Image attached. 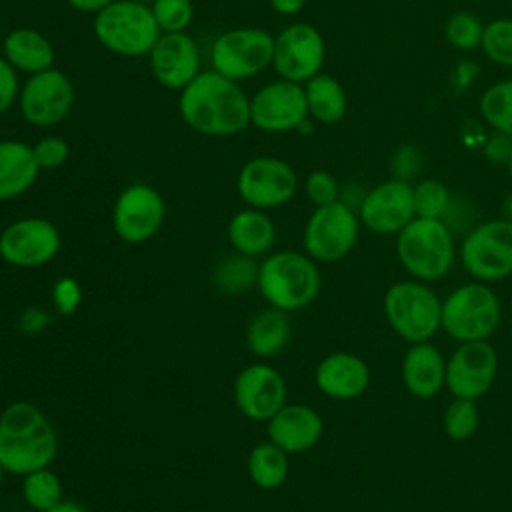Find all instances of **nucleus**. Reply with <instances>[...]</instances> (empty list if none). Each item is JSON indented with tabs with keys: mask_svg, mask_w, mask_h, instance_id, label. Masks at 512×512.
I'll return each mask as SVG.
<instances>
[{
	"mask_svg": "<svg viewBox=\"0 0 512 512\" xmlns=\"http://www.w3.org/2000/svg\"><path fill=\"white\" fill-rule=\"evenodd\" d=\"M178 112L184 124L202 136H236L250 126V96L240 82L216 70H202L180 90Z\"/></svg>",
	"mask_w": 512,
	"mask_h": 512,
	"instance_id": "obj_1",
	"label": "nucleus"
},
{
	"mask_svg": "<svg viewBox=\"0 0 512 512\" xmlns=\"http://www.w3.org/2000/svg\"><path fill=\"white\" fill-rule=\"evenodd\" d=\"M482 32H484L482 22L470 12L452 14L444 28L446 40L460 50H474L482 42Z\"/></svg>",
	"mask_w": 512,
	"mask_h": 512,
	"instance_id": "obj_36",
	"label": "nucleus"
},
{
	"mask_svg": "<svg viewBox=\"0 0 512 512\" xmlns=\"http://www.w3.org/2000/svg\"><path fill=\"white\" fill-rule=\"evenodd\" d=\"M22 496L36 512H48L62 502V482L50 468L28 472L22 482Z\"/></svg>",
	"mask_w": 512,
	"mask_h": 512,
	"instance_id": "obj_31",
	"label": "nucleus"
},
{
	"mask_svg": "<svg viewBox=\"0 0 512 512\" xmlns=\"http://www.w3.org/2000/svg\"><path fill=\"white\" fill-rule=\"evenodd\" d=\"M308 118L304 86L284 78L260 86L250 96V124L262 132L282 134L298 130Z\"/></svg>",
	"mask_w": 512,
	"mask_h": 512,
	"instance_id": "obj_15",
	"label": "nucleus"
},
{
	"mask_svg": "<svg viewBox=\"0 0 512 512\" xmlns=\"http://www.w3.org/2000/svg\"><path fill=\"white\" fill-rule=\"evenodd\" d=\"M318 390L334 400H352L370 384L368 364L350 352H334L320 360L314 374Z\"/></svg>",
	"mask_w": 512,
	"mask_h": 512,
	"instance_id": "obj_22",
	"label": "nucleus"
},
{
	"mask_svg": "<svg viewBox=\"0 0 512 512\" xmlns=\"http://www.w3.org/2000/svg\"><path fill=\"white\" fill-rule=\"evenodd\" d=\"M358 240V218L354 210L336 200L316 206L304 228V248L312 260L336 262L344 258Z\"/></svg>",
	"mask_w": 512,
	"mask_h": 512,
	"instance_id": "obj_13",
	"label": "nucleus"
},
{
	"mask_svg": "<svg viewBox=\"0 0 512 512\" xmlns=\"http://www.w3.org/2000/svg\"><path fill=\"white\" fill-rule=\"evenodd\" d=\"M134 2H140V4H148V6H150L154 0H134Z\"/></svg>",
	"mask_w": 512,
	"mask_h": 512,
	"instance_id": "obj_48",
	"label": "nucleus"
},
{
	"mask_svg": "<svg viewBox=\"0 0 512 512\" xmlns=\"http://www.w3.org/2000/svg\"><path fill=\"white\" fill-rule=\"evenodd\" d=\"M448 210V190L438 180H422L414 188V212L420 218H442Z\"/></svg>",
	"mask_w": 512,
	"mask_h": 512,
	"instance_id": "obj_37",
	"label": "nucleus"
},
{
	"mask_svg": "<svg viewBox=\"0 0 512 512\" xmlns=\"http://www.w3.org/2000/svg\"><path fill=\"white\" fill-rule=\"evenodd\" d=\"M400 264L420 280H438L454 264V242L440 218L414 216L396 240Z\"/></svg>",
	"mask_w": 512,
	"mask_h": 512,
	"instance_id": "obj_5",
	"label": "nucleus"
},
{
	"mask_svg": "<svg viewBox=\"0 0 512 512\" xmlns=\"http://www.w3.org/2000/svg\"><path fill=\"white\" fill-rule=\"evenodd\" d=\"M258 264L254 258L236 254L222 258L214 268V282L226 294H240L252 286H256Z\"/></svg>",
	"mask_w": 512,
	"mask_h": 512,
	"instance_id": "obj_30",
	"label": "nucleus"
},
{
	"mask_svg": "<svg viewBox=\"0 0 512 512\" xmlns=\"http://www.w3.org/2000/svg\"><path fill=\"white\" fill-rule=\"evenodd\" d=\"M268 2H270L272 10L282 14V16L298 14L304 8V4H306V0H268Z\"/></svg>",
	"mask_w": 512,
	"mask_h": 512,
	"instance_id": "obj_45",
	"label": "nucleus"
},
{
	"mask_svg": "<svg viewBox=\"0 0 512 512\" xmlns=\"http://www.w3.org/2000/svg\"><path fill=\"white\" fill-rule=\"evenodd\" d=\"M306 196L316 206H326L338 200V182L326 170H314L306 176L304 182Z\"/></svg>",
	"mask_w": 512,
	"mask_h": 512,
	"instance_id": "obj_39",
	"label": "nucleus"
},
{
	"mask_svg": "<svg viewBox=\"0 0 512 512\" xmlns=\"http://www.w3.org/2000/svg\"><path fill=\"white\" fill-rule=\"evenodd\" d=\"M0 44H2V42H0Z\"/></svg>",
	"mask_w": 512,
	"mask_h": 512,
	"instance_id": "obj_50",
	"label": "nucleus"
},
{
	"mask_svg": "<svg viewBox=\"0 0 512 512\" xmlns=\"http://www.w3.org/2000/svg\"><path fill=\"white\" fill-rule=\"evenodd\" d=\"M114 0H66V4L78 12H86V14H98L100 10H104L108 4H112Z\"/></svg>",
	"mask_w": 512,
	"mask_h": 512,
	"instance_id": "obj_44",
	"label": "nucleus"
},
{
	"mask_svg": "<svg viewBox=\"0 0 512 512\" xmlns=\"http://www.w3.org/2000/svg\"><path fill=\"white\" fill-rule=\"evenodd\" d=\"M82 302V286L72 276H62L52 286V304L58 314L70 316Z\"/></svg>",
	"mask_w": 512,
	"mask_h": 512,
	"instance_id": "obj_40",
	"label": "nucleus"
},
{
	"mask_svg": "<svg viewBox=\"0 0 512 512\" xmlns=\"http://www.w3.org/2000/svg\"><path fill=\"white\" fill-rule=\"evenodd\" d=\"M288 454L274 442L256 444L246 460L250 480L262 490H276L288 478Z\"/></svg>",
	"mask_w": 512,
	"mask_h": 512,
	"instance_id": "obj_29",
	"label": "nucleus"
},
{
	"mask_svg": "<svg viewBox=\"0 0 512 512\" xmlns=\"http://www.w3.org/2000/svg\"><path fill=\"white\" fill-rule=\"evenodd\" d=\"M60 232L54 222L26 216L10 222L0 232V258L14 268H38L60 250Z\"/></svg>",
	"mask_w": 512,
	"mask_h": 512,
	"instance_id": "obj_16",
	"label": "nucleus"
},
{
	"mask_svg": "<svg viewBox=\"0 0 512 512\" xmlns=\"http://www.w3.org/2000/svg\"><path fill=\"white\" fill-rule=\"evenodd\" d=\"M324 56V38L312 24L294 22L274 36L272 68L284 80L306 84L320 74Z\"/></svg>",
	"mask_w": 512,
	"mask_h": 512,
	"instance_id": "obj_14",
	"label": "nucleus"
},
{
	"mask_svg": "<svg viewBox=\"0 0 512 512\" xmlns=\"http://www.w3.org/2000/svg\"><path fill=\"white\" fill-rule=\"evenodd\" d=\"M166 218L162 194L146 184L134 182L122 188L112 206L114 234L126 244H142L158 234Z\"/></svg>",
	"mask_w": 512,
	"mask_h": 512,
	"instance_id": "obj_11",
	"label": "nucleus"
},
{
	"mask_svg": "<svg viewBox=\"0 0 512 512\" xmlns=\"http://www.w3.org/2000/svg\"><path fill=\"white\" fill-rule=\"evenodd\" d=\"M58 452L52 422L32 402L18 400L0 414V464L6 472L26 476L48 468Z\"/></svg>",
	"mask_w": 512,
	"mask_h": 512,
	"instance_id": "obj_2",
	"label": "nucleus"
},
{
	"mask_svg": "<svg viewBox=\"0 0 512 512\" xmlns=\"http://www.w3.org/2000/svg\"><path fill=\"white\" fill-rule=\"evenodd\" d=\"M150 10L160 32H186L194 18L192 0H154Z\"/></svg>",
	"mask_w": 512,
	"mask_h": 512,
	"instance_id": "obj_34",
	"label": "nucleus"
},
{
	"mask_svg": "<svg viewBox=\"0 0 512 512\" xmlns=\"http://www.w3.org/2000/svg\"><path fill=\"white\" fill-rule=\"evenodd\" d=\"M32 152H34V158H36L40 170H54V168H60L68 160L70 144L62 136L48 134L32 144Z\"/></svg>",
	"mask_w": 512,
	"mask_h": 512,
	"instance_id": "obj_38",
	"label": "nucleus"
},
{
	"mask_svg": "<svg viewBox=\"0 0 512 512\" xmlns=\"http://www.w3.org/2000/svg\"><path fill=\"white\" fill-rule=\"evenodd\" d=\"M362 224L376 234L400 232L414 216V188L400 178L388 180L364 194L360 204Z\"/></svg>",
	"mask_w": 512,
	"mask_h": 512,
	"instance_id": "obj_20",
	"label": "nucleus"
},
{
	"mask_svg": "<svg viewBox=\"0 0 512 512\" xmlns=\"http://www.w3.org/2000/svg\"><path fill=\"white\" fill-rule=\"evenodd\" d=\"M20 320H22V330L24 332H38V330H42L48 322H50V318L46 316V312L44 310H38V308H28V310H24L22 312V316H20Z\"/></svg>",
	"mask_w": 512,
	"mask_h": 512,
	"instance_id": "obj_43",
	"label": "nucleus"
},
{
	"mask_svg": "<svg viewBox=\"0 0 512 512\" xmlns=\"http://www.w3.org/2000/svg\"><path fill=\"white\" fill-rule=\"evenodd\" d=\"M384 314L392 330L404 340L428 342L440 328L442 302L426 284L396 282L384 296Z\"/></svg>",
	"mask_w": 512,
	"mask_h": 512,
	"instance_id": "obj_6",
	"label": "nucleus"
},
{
	"mask_svg": "<svg viewBox=\"0 0 512 512\" xmlns=\"http://www.w3.org/2000/svg\"><path fill=\"white\" fill-rule=\"evenodd\" d=\"M148 60L154 80L176 92L202 72L198 42L188 32H162L152 46Z\"/></svg>",
	"mask_w": 512,
	"mask_h": 512,
	"instance_id": "obj_19",
	"label": "nucleus"
},
{
	"mask_svg": "<svg viewBox=\"0 0 512 512\" xmlns=\"http://www.w3.org/2000/svg\"><path fill=\"white\" fill-rule=\"evenodd\" d=\"M0 52L16 72L28 76L54 68L56 62L52 42L40 30L26 26L10 30L0 44Z\"/></svg>",
	"mask_w": 512,
	"mask_h": 512,
	"instance_id": "obj_24",
	"label": "nucleus"
},
{
	"mask_svg": "<svg viewBox=\"0 0 512 512\" xmlns=\"http://www.w3.org/2000/svg\"><path fill=\"white\" fill-rule=\"evenodd\" d=\"M4 474H6V470H4V466L0 464V484H2V480H4Z\"/></svg>",
	"mask_w": 512,
	"mask_h": 512,
	"instance_id": "obj_47",
	"label": "nucleus"
},
{
	"mask_svg": "<svg viewBox=\"0 0 512 512\" xmlns=\"http://www.w3.org/2000/svg\"><path fill=\"white\" fill-rule=\"evenodd\" d=\"M232 394L246 418L268 422L286 404V382L274 366L254 362L238 372Z\"/></svg>",
	"mask_w": 512,
	"mask_h": 512,
	"instance_id": "obj_18",
	"label": "nucleus"
},
{
	"mask_svg": "<svg viewBox=\"0 0 512 512\" xmlns=\"http://www.w3.org/2000/svg\"><path fill=\"white\" fill-rule=\"evenodd\" d=\"M324 432L320 414L308 404H284L268 420V440L286 454L306 452L318 444Z\"/></svg>",
	"mask_w": 512,
	"mask_h": 512,
	"instance_id": "obj_21",
	"label": "nucleus"
},
{
	"mask_svg": "<svg viewBox=\"0 0 512 512\" xmlns=\"http://www.w3.org/2000/svg\"><path fill=\"white\" fill-rule=\"evenodd\" d=\"M320 270L308 254L280 250L258 264L256 286L264 300L284 312L308 306L320 292Z\"/></svg>",
	"mask_w": 512,
	"mask_h": 512,
	"instance_id": "obj_3",
	"label": "nucleus"
},
{
	"mask_svg": "<svg viewBox=\"0 0 512 512\" xmlns=\"http://www.w3.org/2000/svg\"><path fill=\"white\" fill-rule=\"evenodd\" d=\"M48 512H86L80 504H76V502H66V500H62L58 506H54L52 510H48Z\"/></svg>",
	"mask_w": 512,
	"mask_h": 512,
	"instance_id": "obj_46",
	"label": "nucleus"
},
{
	"mask_svg": "<svg viewBox=\"0 0 512 512\" xmlns=\"http://www.w3.org/2000/svg\"><path fill=\"white\" fill-rule=\"evenodd\" d=\"M484 154L490 162H496V164H502L510 160L512 156V138L506 136V134H496L492 136L488 142H486V148H484Z\"/></svg>",
	"mask_w": 512,
	"mask_h": 512,
	"instance_id": "obj_42",
	"label": "nucleus"
},
{
	"mask_svg": "<svg viewBox=\"0 0 512 512\" xmlns=\"http://www.w3.org/2000/svg\"><path fill=\"white\" fill-rule=\"evenodd\" d=\"M226 234L232 248L250 258L268 254L276 242V226L270 216L250 206L230 218Z\"/></svg>",
	"mask_w": 512,
	"mask_h": 512,
	"instance_id": "obj_26",
	"label": "nucleus"
},
{
	"mask_svg": "<svg viewBox=\"0 0 512 512\" xmlns=\"http://www.w3.org/2000/svg\"><path fill=\"white\" fill-rule=\"evenodd\" d=\"M460 258L470 276L496 282L512 274V220H488L462 242Z\"/></svg>",
	"mask_w": 512,
	"mask_h": 512,
	"instance_id": "obj_10",
	"label": "nucleus"
},
{
	"mask_svg": "<svg viewBox=\"0 0 512 512\" xmlns=\"http://www.w3.org/2000/svg\"><path fill=\"white\" fill-rule=\"evenodd\" d=\"M406 390L422 400L436 396L446 382V362L440 350L428 342H416L402 360Z\"/></svg>",
	"mask_w": 512,
	"mask_h": 512,
	"instance_id": "obj_23",
	"label": "nucleus"
},
{
	"mask_svg": "<svg viewBox=\"0 0 512 512\" xmlns=\"http://www.w3.org/2000/svg\"><path fill=\"white\" fill-rule=\"evenodd\" d=\"M480 110L496 132L512 138V78L490 86L482 94Z\"/></svg>",
	"mask_w": 512,
	"mask_h": 512,
	"instance_id": "obj_32",
	"label": "nucleus"
},
{
	"mask_svg": "<svg viewBox=\"0 0 512 512\" xmlns=\"http://www.w3.org/2000/svg\"><path fill=\"white\" fill-rule=\"evenodd\" d=\"M308 116L322 124H334L346 114V92L342 84L328 76L316 74L304 84Z\"/></svg>",
	"mask_w": 512,
	"mask_h": 512,
	"instance_id": "obj_28",
	"label": "nucleus"
},
{
	"mask_svg": "<svg viewBox=\"0 0 512 512\" xmlns=\"http://www.w3.org/2000/svg\"><path fill=\"white\" fill-rule=\"evenodd\" d=\"M236 188L246 206L270 210L290 202L298 188L294 168L276 156H254L238 172Z\"/></svg>",
	"mask_w": 512,
	"mask_h": 512,
	"instance_id": "obj_12",
	"label": "nucleus"
},
{
	"mask_svg": "<svg viewBox=\"0 0 512 512\" xmlns=\"http://www.w3.org/2000/svg\"><path fill=\"white\" fill-rule=\"evenodd\" d=\"M92 32L98 44L122 58L148 56L162 34L148 4L114 0L94 14Z\"/></svg>",
	"mask_w": 512,
	"mask_h": 512,
	"instance_id": "obj_4",
	"label": "nucleus"
},
{
	"mask_svg": "<svg viewBox=\"0 0 512 512\" xmlns=\"http://www.w3.org/2000/svg\"><path fill=\"white\" fill-rule=\"evenodd\" d=\"M274 36L258 26L230 28L210 46V64L218 74L244 82L272 66Z\"/></svg>",
	"mask_w": 512,
	"mask_h": 512,
	"instance_id": "obj_8",
	"label": "nucleus"
},
{
	"mask_svg": "<svg viewBox=\"0 0 512 512\" xmlns=\"http://www.w3.org/2000/svg\"><path fill=\"white\" fill-rule=\"evenodd\" d=\"M38 174L40 166L30 144L14 138L0 140V202L28 192L38 180Z\"/></svg>",
	"mask_w": 512,
	"mask_h": 512,
	"instance_id": "obj_25",
	"label": "nucleus"
},
{
	"mask_svg": "<svg viewBox=\"0 0 512 512\" xmlns=\"http://www.w3.org/2000/svg\"><path fill=\"white\" fill-rule=\"evenodd\" d=\"M480 412L470 398H454L444 412V432L454 442H464L478 430Z\"/></svg>",
	"mask_w": 512,
	"mask_h": 512,
	"instance_id": "obj_33",
	"label": "nucleus"
},
{
	"mask_svg": "<svg viewBox=\"0 0 512 512\" xmlns=\"http://www.w3.org/2000/svg\"><path fill=\"white\" fill-rule=\"evenodd\" d=\"M18 94H20L18 72L0 54V116L18 102Z\"/></svg>",
	"mask_w": 512,
	"mask_h": 512,
	"instance_id": "obj_41",
	"label": "nucleus"
},
{
	"mask_svg": "<svg viewBox=\"0 0 512 512\" xmlns=\"http://www.w3.org/2000/svg\"><path fill=\"white\" fill-rule=\"evenodd\" d=\"M498 322L500 300L486 284H464L442 302L440 326L454 340H486L496 332Z\"/></svg>",
	"mask_w": 512,
	"mask_h": 512,
	"instance_id": "obj_7",
	"label": "nucleus"
},
{
	"mask_svg": "<svg viewBox=\"0 0 512 512\" xmlns=\"http://www.w3.org/2000/svg\"><path fill=\"white\" fill-rule=\"evenodd\" d=\"M74 98L70 76L54 66L24 80L18 94V108L30 126L50 128L72 112Z\"/></svg>",
	"mask_w": 512,
	"mask_h": 512,
	"instance_id": "obj_9",
	"label": "nucleus"
},
{
	"mask_svg": "<svg viewBox=\"0 0 512 512\" xmlns=\"http://www.w3.org/2000/svg\"><path fill=\"white\" fill-rule=\"evenodd\" d=\"M480 44L490 60L502 66H512V20L500 18L484 26Z\"/></svg>",
	"mask_w": 512,
	"mask_h": 512,
	"instance_id": "obj_35",
	"label": "nucleus"
},
{
	"mask_svg": "<svg viewBox=\"0 0 512 512\" xmlns=\"http://www.w3.org/2000/svg\"><path fill=\"white\" fill-rule=\"evenodd\" d=\"M498 354L486 340L462 342L446 362V382L454 398L476 400L496 380Z\"/></svg>",
	"mask_w": 512,
	"mask_h": 512,
	"instance_id": "obj_17",
	"label": "nucleus"
},
{
	"mask_svg": "<svg viewBox=\"0 0 512 512\" xmlns=\"http://www.w3.org/2000/svg\"><path fill=\"white\" fill-rule=\"evenodd\" d=\"M508 172H510V178H512V156H510V160H508Z\"/></svg>",
	"mask_w": 512,
	"mask_h": 512,
	"instance_id": "obj_49",
	"label": "nucleus"
},
{
	"mask_svg": "<svg viewBox=\"0 0 512 512\" xmlns=\"http://www.w3.org/2000/svg\"><path fill=\"white\" fill-rule=\"evenodd\" d=\"M290 340V318L274 306L256 312L246 326V346L260 358L280 354Z\"/></svg>",
	"mask_w": 512,
	"mask_h": 512,
	"instance_id": "obj_27",
	"label": "nucleus"
}]
</instances>
